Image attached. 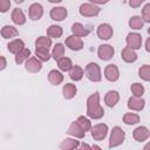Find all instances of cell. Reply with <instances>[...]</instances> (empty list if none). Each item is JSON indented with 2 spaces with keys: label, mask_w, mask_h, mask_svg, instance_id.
Masks as SVG:
<instances>
[{
  "label": "cell",
  "mask_w": 150,
  "mask_h": 150,
  "mask_svg": "<svg viewBox=\"0 0 150 150\" xmlns=\"http://www.w3.org/2000/svg\"><path fill=\"white\" fill-rule=\"evenodd\" d=\"M145 50L146 52H150V38L146 40V42H145Z\"/></svg>",
  "instance_id": "cell-43"
},
{
  "label": "cell",
  "mask_w": 150,
  "mask_h": 150,
  "mask_svg": "<svg viewBox=\"0 0 150 150\" xmlns=\"http://www.w3.org/2000/svg\"><path fill=\"white\" fill-rule=\"evenodd\" d=\"M118 101H120V94L116 90H109L104 96V103L110 108L115 107L118 103Z\"/></svg>",
  "instance_id": "cell-18"
},
{
  "label": "cell",
  "mask_w": 150,
  "mask_h": 150,
  "mask_svg": "<svg viewBox=\"0 0 150 150\" xmlns=\"http://www.w3.org/2000/svg\"><path fill=\"white\" fill-rule=\"evenodd\" d=\"M114 34L112 27L109 23H101L97 27V36L101 40H109Z\"/></svg>",
  "instance_id": "cell-11"
},
{
  "label": "cell",
  "mask_w": 150,
  "mask_h": 150,
  "mask_svg": "<svg viewBox=\"0 0 150 150\" xmlns=\"http://www.w3.org/2000/svg\"><path fill=\"white\" fill-rule=\"evenodd\" d=\"M125 138V132L121 127H114L110 134V138H109V148H116L118 145H121L123 143Z\"/></svg>",
  "instance_id": "cell-3"
},
{
  "label": "cell",
  "mask_w": 150,
  "mask_h": 150,
  "mask_svg": "<svg viewBox=\"0 0 150 150\" xmlns=\"http://www.w3.org/2000/svg\"><path fill=\"white\" fill-rule=\"evenodd\" d=\"M67 132H68L70 136L75 137V138H83V137L86 136V131H84L83 128L77 123V121H73V122L70 123V125H69Z\"/></svg>",
  "instance_id": "cell-13"
},
{
  "label": "cell",
  "mask_w": 150,
  "mask_h": 150,
  "mask_svg": "<svg viewBox=\"0 0 150 150\" xmlns=\"http://www.w3.org/2000/svg\"><path fill=\"white\" fill-rule=\"evenodd\" d=\"M64 55V46L62 45V43H56L55 46H54V48H53V52H52V57L55 60V61H57L59 59H61L62 56Z\"/></svg>",
  "instance_id": "cell-33"
},
{
  "label": "cell",
  "mask_w": 150,
  "mask_h": 150,
  "mask_svg": "<svg viewBox=\"0 0 150 150\" xmlns=\"http://www.w3.org/2000/svg\"><path fill=\"white\" fill-rule=\"evenodd\" d=\"M49 2H52V4H59V2H61L62 0H48Z\"/></svg>",
  "instance_id": "cell-44"
},
{
  "label": "cell",
  "mask_w": 150,
  "mask_h": 150,
  "mask_svg": "<svg viewBox=\"0 0 150 150\" xmlns=\"http://www.w3.org/2000/svg\"><path fill=\"white\" fill-rule=\"evenodd\" d=\"M87 115L93 120H100L104 116V109L100 103V94L96 91L87 98Z\"/></svg>",
  "instance_id": "cell-1"
},
{
  "label": "cell",
  "mask_w": 150,
  "mask_h": 150,
  "mask_svg": "<svg viewBox=\"0 0 150 150\" xmlns=\"http://www.w3.org/2000/svg\"><path fill=\"white\" fill-rule=\"evenodd\" d=\"M139 122V116L135 112H127L123 116V123L127 125H134Z\"/></svg>",
  "instance_id": "cell-31"
},
{
  "label": "cell",
  "mask_w": 150,
  "mask_h": 150,
  "mask_svg": "<svg viewBox=\"0 0 150 150\" xmlns=\"http://www.w3.org/2000/svg\"><path fill=\"white\" fill-rule=\"evenodd\" d=\"M62 28L57 25H52L47 28V36H49L50 39L54 38V39H57V38H61L62 36Z\"/></svg>",
  "instance_id": "cell-28"
},
{
  "label": "cell",
  "mask_w": 150,
  "mask_h": 150,
  "mask_svg": "<svg viewBox=\"0 0 150 150\" xmlns=\"http://www.w3.org/2000/svg\"><path fill=\"white\" fill-rule=\"evenodd\" d=\"M80 14L86 18H91V16H97L101 12V8L94 4H82L80 6Z\"/></svg>",
  "instance_id": "cell-4"
},
{
  "label": "cell",
  "mask_w": 150,
  "mask_h": 150,
  "mask_svg": "<svg viewBox=\"0 0 150 150\" xmlns=\"http://www.w3.org/2000/svg\"><path fill=\"white\" fill-rule=\"evenodd\" d=\"M104 77L110 81V82H115L120 79V70L117 68L116 64H108L104 68Z\"/></svg>",
  "instance_id": "cell-9"
},
{
  "label": "cell",
  "mask_w": 150,
  "mask_h": 150,
  "mask_svg": "<svg viewBox=\"0 0 150 150\" xmlns=\"http://www.w3.org/2000/svg\"><path fill=\"white\" fill-rule=\"evenodd\" d=\"M11 8V0H0V12L6 13Z\"/></svg>",
  "instance_id": "cell-39"
},
{
  "label": "cell",
  "mask_w": 150,
  "mask_h": 150,
  "mask_svg": "<svg viewBox=\"0 0 150 150\" xmlns=\"http://www.w3.org/2000/svg\"><path fill=\"white\" fill-rule=\"evenodd\" d=\"M138 76L144 81H149L150 80V66L149 64H143L138 69Z\"/></svg>",
  "instance_id": "cell-36"
},
{
  "label": "cell",
  "mask_w": 150,
  "mask_h": 150,
  "mask_svg": "<svg viewBox=\"0 0 150 150\" xmlns=\"http://www.w3.org/2000/svg\"><path fill=\"white\" fill-rule=\"evenodd\" d=\"M14 1H15L16 4H22V2L25 1V0H14Z\"/></svg>",
  "instance_id": "cell-46"
},
{
  "label": "cell",
  "mask_w": 150,
  "mask_h": 150,
  "mask_svg": "<svg viewBox=\"0 0 150 150\" xmlns=\"http://www.w3.org/2000/svg\"><path fill=\"white\" fill-rule=\"evenodd\" d=\"M84 74L87 79L91 82H100L102 80V74H101V68L96 62H89L86 66Z\"/></svg>",
  "instance_id": "cell-2"
},
{
  "label": "cell",
  "mask_w": 150,
  "mask_h": 150,
  "mask_svg": "<svg viewBox=\"0 0 150 150\" xmlns=\"http://www.w3.org/2000/svg\"><path fill=\"white\" fill-rule=\"evenodd\" d=\"M50 18L54 20V21H62L67 18L68 15V11L66 7H61V6H57V7H54L52 8L50 13H49Z\"/></svg>",
  "instance_id": "cell-16"
},
{
  "label": "cell",
  "mask_w": 150,
  "mask_h": 150,
  "mask_svg": "<svg viewBox=\"0 0 150 150\" xmlns=\"http://www.w3.org/2000/svg\"><path fill=\"white\" fill-rule=\"evenodd\" d=\"M125 41H127V46L135 50L139 49L142 46V36L138 33H129L125 38Z\"/></svg>",
  "instance_id": "cell-7"
},
{
  "label": "cell",
  "mask_w": 150,
  "mask_h": 150,
  "mask_svg": "<svg viewBox=\"0 0 150 150\" xmlns=\"http://www.w3.org/2000/svg\"><path fill=\"white\" fill-rule=\"evenodd\" d=\"M91 137L95 141H102L108 135V125L104 123H98L94 127H91Z\"/></svg>",
  "instance_id": "cell-5"
},
{
  "label": "cell",
  "mask_w": 150,
  "mask_h": 150,
  "mask_svg": "<svg viewBox=\"0 0 150 150\" xmlns=\"http://www.w3.org/2000/svg\"><path fill=\"white\" fill-rule=\"evenodd\" d=\"M11 18H12V21L18 26H22L26 23V15L22 12V9H20V8H14Z\"/></svg>",
  "instance_id": "cell-19"
},
{
  "label": "cell",
  "mask_w": 150,
  "mask_h": 150,
  "mask_svg": "<svg viewBox=\"0 0 150 150\" xmlns=\"http://www.w3.org/2000/svg\"><path fill=\"white\" fill-rule=\"evenodd\" d=\"M71 32H73V35L75 36H79V38H84L89 34V29H87L82 23L80 22H75L73 23L71 26Z\"/></svg>",
  "instance_id": "cell-22"
},
{
  "label": "cell",
  "mask_w": 150,
  "mask_h": 150,
  "mask_svg": "<svg viewBox=\"0 0 150 150\" xmlns=\"http://www.w3.org/2000/svg\"><path fill=\"white\" fill-rule=\"evenodd\" d=\"M52 46V39L49 36H39L35 41V47L36 48H47Z\"/></svg>",
  "instance_id": "cell-32"
},
{
  "label": "cell",
  "mask_w": 150,
  "mask_h": 150,
  "mask_svg": "<svg viewBox=\"0 0 150 150\" xmlns=\"http://www.w3.org/2000/svg\"><path fill=\"white\" fill-rule=\"evenodd\" d=\"M90 4H94V5H104L107 2H109V0H89Z\"/></svg>",
  "instance_id": "cell-42"
},
{
  "label": "cell",
  "mask_w": 150,
  "mask_h": 150,
  "mask_svg": "<svg viewBox=\"0 0 150 150\" xmlns=\"http://www.w3.org/2000/svg\"><path fill=\"white\" fill-rule=\"evenodd\" d=\"M145 105V101L144 98H142L141 96H131L129 100H128V108L130 110H135V111H141L143 110Z\"/></svg>",
  "instance_id": "cell-10"
},
{
  "label": "cell",
  "mask_w": 150,
  "mask_h": 150,
  "mask_svg": "<svg viewBox=\"0 0 150 150\" xmlns=\"http://www.w3.org/2000/svg\"><path fill=\"white\" fill-rule=\"evenodd\" d=\"M79 146H80V142L76 141L75 138H64L59 145V148L62 150H73V149H77Z\"/></svg>",
  "instance_id": "cell-24"
},
{
  "label": "cell",
  "mask_w": 150,
  "mask_h": 150,
  "mask_svg": "<svg viewBox=\"0 0 150 150\" xmlns=\"http://www.w3.org/2000/svg\"><path fill=\"white\" fill-rule=\"evenodd\" d=\"M28 14H29V18L34 21L36 20H40L43 15V7L41 4H38V2H34L29 6V11H28Z\"/></svg>",
  "instance_id": "cell-14"
},
{
  "label": "cell",
  "mask_w": 150,
  "mask_h": 150,
  "mask_svg": "<svg viewBox=\"0 0 150 150\" xmlns=\"http://www.w3.org/2000/svg\"><path fill=\"white\" fill-rule=\"evenodd\" d=\"M22 48H25V42H23L21 39H15V40L11 41V42L7 45V49H8V52H11L12 54L19 53Z\"/></svg>",
  "instance_id": "cell-25"
},
{
  "label": "cell",
  "mask_w": 150,
  "mask_h": 150,
  "mask_svg": "<svg viewBox=\"0 0 150 150\" xmlns=\"http://www.w3.org/2000/svg\"><path fill=\"white\" fill-rule=\"evenodd\" d=\"M130 90H131V93H132L134 96H141V97L143 96V94H144V91H145L144 86H143L142 83H138V82L132 83L131 87H130Z\"/></svg>",
  "instance_id": "cell-35"
},
{
  "label": "cell",
  "mask_w": 150,
  "mask_h": 150,
  "mask_svg": "<svg viewBox=\"0 0 150 150\" xmlns=\"http://www.w3.org/2000/svg\"><path fill=\"white\" fill-rule=\"evenodd\" d=\"M6 66H7V61H6V59H5L4 56L0 55V71L4 70V69L6 68Z\"/></svg>",
  "instance_id": "cell-41"
},
{
  "label": "cell",
  "mask_w": 150,
  "mask_h": 150,
  "mask_svg": "<svg viewBox=\"0 0 150 150\" xmlns=\"http://www.w3.org/2000/svg\"><path fill=\"white\" fill-rule=\"evenodd\" d=\"M97 55L103 61H109L115 55V49L110 45H101L97 49Z\"/></svg>",
  "instance_id": "cell-6"
},
{
  "label": "cell",
  "mask_w": 150,
  "mask_h": 150,
  "mask_svg": "<svg viewBox=\"0 0 150 150\" xmlns=\"http://www.w3.org/2000/svg\"><path fill=\"white\" fill-rule=\"evenodd\" d=\"M0 33H1V36L4 39H11V38H15L19 35V30L14 26H11V25H5L1 28Z\"/></svg>",
  "instance_id": "cell-21"
},
{
  "label": "cell",
  "mask_w": 150,
  "mask_h": 150,
  "mask_svg": "<svg viewBox=\"0 0 150 150\" xmlns=\"http://www.w3.org/2000/svg\"><path fill=\"white\" fill-rule=\"evenodd\" d=\"M132 136H134L135 141H137V142H144V141H146L150 137V130L146 127L141 125V127H137L134 130Z\"/></svg>",
  "instance_id": "cell-15"
},
{
  "label": "cell",
  "mask_w": 150,
  "mask_h": 150,
  "mask_svg": "<svg viewBox=\"0 0 150 150\" xmlns=\"http://www.w3.org/2000/svg\"><path fill=\"white\" fill-rule=\"evenodd\" d=\"M57 66H59V69L62 70V71H69L70 68L73 67V62L69 57H66V56H62L61 59L57 60Z\"/></svg>",
  "instance_id": "cell-29"
},
{
  "label": "cell",
  "mask_w": 150,
  "mask_h": 150,
  "mask_svg": "<svg viewBox=\"0 0 150 150\" xmlns=\"http://www.w3.org/2000/svg\"><path fill=\"white\" fill-rule=\"evenodd\" d=\"M91 148H93V149H101V148H100V146H98V145H93V146H91Z\"/></svg>",
  "instance_id": "cell-47"
},
{
  "label": "cell",
  "mask_w": 150,
  "mask_h": 150,
  "mask_svg": "<svg viewBox=\"0 0 150 150\" xmlns=\"http://www.w3.org/2000/svg\"><path fill=\"white\" fill-rule=\"evenodd\" d=\"M76 121H77V123L83 128V130H84L86 132L91 129V122H90V120L87 118L86 116H79Z\"/></svg>",
  "instance_id": "cell-37"
},
{
  "label": "cell",
  "mask_w": 150,
  "mask_h": 150,
  "mask_svg": "<svg viewBox=\"0 0 150 150\" xmlns=\"http://www.w3.org/2000/svg\"><path fill=\"white\" fill-rule=\"evenodd\" d=\"M77 93V88L73 83H66L62 88V94L66 100H71Z\"/></svg>",
  "instance_id": "cell-23"
},
{
  "label": "cell",
  "mask_w": 150,
  "mask_h": 150,
  "mask_svg": "<svg viewBox=\"0 0 150 150\" xmlns=\"http://www.w3.org/2000/svg\"><path fill=\"white\" fill-rule=\"evenodd\" d=\"M143 26H144V21L139 15H134L129 19V27L131 29L138 30V29H142Z\"/></svg>",
  "instance_id": "cell-27"
},
{
  "label": "cell",
  "mask_w": 150,
  "mask_h": 150,
  "mask_svg": "<svg viewBox=\"0 0 150 150\" xmlns=\"http://www.w3.org/2000/svg\"><path fill=\"white\" fill-rule=\"evenodd\" d=\"M81 148H88V149H91V146H90V145H88V144H82V145H81Z\"/></svg>",
  "instance_id": "cell-45"
},
{
  "label": "cell",
  "mask_w": 150,
  "mask_h": 150,
  "mask_svg": "<svg viewBox=\"0 0 150 150\" xmlns=\"http://www.w3.org/2000/svg\"><path fill=\"white\" fill-rule=\"evenodd\" d=\"M83 75H84V70L80 66L73 64V67L69 70V77L73 81H81L82 77H83Z\"/></svg>",
  "instance_id": "cell-26"
},
{
  "label": "cell",
  "mask_w": 150,
  "mask_h": 150,
  "mask_svg": "<svg viewBox=\"0 0 150 150\" xmlns=\"http://www.w3.org/2000/svg\"><path fill=\"white\" fill-rule=\"evenodd\" d=\"M144 1H145V0H129V6H130L131 8H137V7H139Z\"/></svg>",
  "instance_id": "cell-40"
},
{
  "label": "cell",
  "mask_w": 150,
  "mask_h": 150,
  "mask_svg": "<svg viewBox=\"0 0 150 150\" xmlns=\"http://www.w3.org/2000/svg\"><path fill=\"white\" fill-rule=\"evenodd\" d=\"M25 68H26L27 71L35 74V73H39L42 69V62L38 57H29V59L26 60Z\"/></svg>",
  "instance_id": "cell-8"
},
{
  "label": "cell",
  "mask_w": 150,
  "mask_h": 150,
  "mask_svg": "<svg viewBox=\"0 0 150 150\" xmlns=\"http://www.w3.org/2000/svg\"><path fill=\"white\" fill-rule=\"evenodd\" d=\"M48 81L53 86H59L63 81V75H62L61 71H59L56 69H53L48 73Z\"/></svg>",
  "instance_id": "cell-20"
},
{
  "label": "cell",
  "mask_w": 150,
  "mask_h": 150,
  "mask_svg": "<svg viewBox=\"0 0 150 150\" xmlns=\"http://www.w3.org/2000/svg\"><path fill=\"white\" fill-rule=\"evenodd\" d=\"M142 19L144 22H150V4H146L142 9Z\"/></svg>",
  "instance_id": "cell-38"
},
{
  "label": "cell",
  "mask_w": 150,
  "mask_h": 150,
  "mask_svg": "<svg viewBox=\"0 0 150 150\" xmlns=\"http://www.w3.org/2000/svg\"><path fill=\"white\" fill-rule=\"evenodd\" d=\"M29 56H30V50L28 48H22L19 53L15 54V63L20 64V63L25 62L27 59H29Z\"/></svg>",
  "instance_id": "cell-30"
},
{
  "label": "cell",
  "mask_w": 150,
  "mask_h": 150,
  "mask_svg": "<svg viewBox=\"0 0 150 150\" xmlns=\"http://www.w3.org/2000/svg\"><path fill=\"white\" fill-rule=\"evenodd\" d=\"M66 46L71 50H81L83 48V41L81 38L75 35H69L66 39Z\"/></svg>",
  "instance_id": "cell-12"
},
{
  "label": "cell",
  "mask_w": 150,
  "mask_h": 150,
  "mask_svg": "<svg viewBox=\"0 0 150 150\" xmlns=\"http://www.w3.org/2000/svg\"><path fill=\"white\" fill-rule=\"evenodd\" d=\"M35 56L41 62H46L50 59V54H49V50L47 48H36L35 49Z\"/></svg>",
  "instance_id": "cell-34"
},
{
  "label": "cell",
  "mask_w": 150,
  "mask_h": 150,
  "mask_svg": "<svg viewBox=\"0 0 150 150\" xmlns=\"http://www.w3.org/2000/svg\"><path fill=\"white\" fill-rule=\"evenodd\" d=\"M121 56L123 59V61H125L127 63H132L137 60V54L135 52V49L130 48V47H124L122 49V53H121Z\"/></svg>",
  "instance_id": "cell-17"
}]
</instances>
